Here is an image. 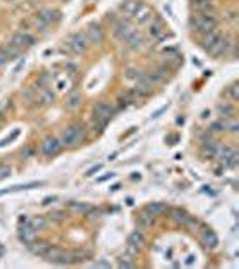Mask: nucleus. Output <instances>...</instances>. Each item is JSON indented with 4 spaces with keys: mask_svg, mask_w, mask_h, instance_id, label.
I'll use <instances>...</instances> for the list:
<instances>
[{
    "mask_svg": "<svg viewBox=\"0 0 239 269\" xmlns=\"http://www.w3.org/2000/svg\"><path fill=\"white\" fill-rule=\"evenodd\" d=\"M60 140H62L63 147H70V149L79 147V145L87 140V127H85L83 124H79V122H74L70 126L63 127Z\"/></svg>",
    "mask_w": 239,
    "mask_h": 269,
    "instance_id": "obj_1",
    "label": "nucleus"
},
{
    "mask_svg": "<svg viewBox=\"0 0 239 269\" xmlns=\"http://www.w3.org/2000/svg\"><path fill=\"white\" fill-rule=\"evenodd\" d=\"M43 258L50 264H58V266H67V264H76L79 262V253L65 249L60 246H50Z\"/></svg>",
    "mask_w": 239,
    "mask_h": 269,
    "instance_id": "obj_2",
    "label": "nucleus"
},
{
    "mask_svg": "<svg viewBox=\"0 0 239 269\" xmlns=\"http://www.w3.org/2000/svg\"><path fill=\"white\" fill-rule=\"evenodd\" d=\"M217 23H219V20H217V17L214 13H196V15H193V17L189 18L191 29H193V31H198V33L201 34L216 29Z\"/></svg>",
    "mask_w": 239,
    "mask_h": 269,
    "instance_id": "obj_3",
    "label": "nucleus"
},
{
    "mask_svg": "<svg viewBox=\"0 0 239 269\" xmlns=\"http://www.w3.org/2000/svg\"><path fill=\"white\" fill-rule=\"evenodd\" d=\"M63 149V144L62 140L58 137H45L43 140H42V144H40V151H42V154L43 156H47V158H54V156H58V154L62 153Z\"/></svg>",
    "mask_w": 239,
    "mask_h": 269,
    "instance_id": "obj_4",
    "label": "nucleus"
},
{
    "mask_svg": "<svg viewBox=\"0 0 239 269\" xmlns=\"http://www.w3.org/2000/svg\"><path fill=\"white\" fill-rule=\"evenodd\" d=\"M65 43H67V49L70 50L72 54H81V52H85V50L88 49L90 41L88 38L85 36V33H74L68 36Z\"/></svg>",
    "mask_w": 239,
    "mask_h": 269,
    "instance_id": "obj_5",
    "label": "nucleus"
},
{
    "mask_svg": "<svg viewBox=\"0 0 239 269\" xmlns=\"http://www.w3.org/2000/svg\"><path fill=\"white\" fill-rule=\"evenodd\" d=\"M113 115H115V108H113L110 103H105V101L97 103V104L94 106V110H92V119L105 122V124H108V122L113 119Z\"/></svg>",
    "mask_w": 239,
    "mask_h": 269,
    "instance_id": "obj_6",
    "label": "nucleus"
},
{
    "mask_svg": "<svg viewBox=\"0 0 239 269\" xmlns=\"http://www.w3.org/2000/svg\"><path fill=\"white\" fill-rule=\"evenodd\" d=\"M221 40H223V33L216 27V29H212V31H209V33H205V36L201 40V47H203L207 52H212V50L219 45Z\"/></svg>",
    "mask_w": 239,
    "mask_h": 269,
    "instance_id": "obj_7",
    "label": "nucleus"
},
{
    "mask_svg": "<svg viewBox=\"0 0 239 269\" xmlns=\"http://www.w3.org/2000/svg\"><path fill=\"white\" fill-rule=\"evenodd\" d=\"M36 239V230H34L31 223H29L27 217H22L20 219V241L25 244V246H31Z\"/></svg>",
    "mask_w": 239,
    "mask_h": 269,
    "instance_id": "obj_8",
    "label": "nucleus"
},
{
    "mask_svg": "<svg viewBox=\"0 0 239 269\" xmlns=\"http://www.w3.org/2000/svg\"><path fill=\"white\" fill-rule=\"evenodd\" d=\"M85 36L88 38L90 43H95V45H101L103 41H105V31H103V27H101L99 23H88L87 25V29H85Z\"/></svg>",
    "mask_w": 239,
    "mask_h": 269,
    "instance_id": "obj_9",
    "label": "nucleus"
},
{
    "mask_svg": "<svg viewBox=\"0 0 239 269\" xmlns=\"http://www.w3.org/2000/svg\"><path fill=\"white\" fill-rule=\"evenodd\" d=\"M34 41H36V40H34L33 34L23 33V31H18V33H15V34H13V38H11V43L15 45V47H18L20 50L33 47Z\"/></svg>",
    "mask_w": 239,
    "mask_h": 269,
    "instance_id": "obj_10",
    "label": "nucleus"
},
{
    "mask_svg": "<svg viewBox=\"0 0 239 269\" xmlns=\"http://www.w3.org/2000/svg\"><path fill=\"white\" fill-rule=\"evenodd\" d=\"M151 20H155V11L151 9L148 4H142L139 7V11L133 15V22L137 25H146V23H150Z\"/></svg>",
    "mask_w": 239,
    "mask_h": 269,
    "instance_id": "obj_11",
    "label": "nucleus"
},
{
    "mask_svg": "<svg viewBox=\"0 0 239 269\" xmlns=\"http://www.w3.org/2000/svg\"><path fill=\"white\" fill-rule=\"evenodd\" d=\"M173 219L176 221L178 225L182 226H187V228H195V226H198V221L193 217V215L185 214V212H182V210H173Z\"/></svg>",
    "mask_w": 239,
    "mask_h": 269,
    "instance_id": "obj_12",
    "label": "nucleus"
},
{
    "mask_svg": "<svg viewBox=\"0 0 239 269\" xmlns=\"http://www.w3.org/2000/svg\"><path fill=\"white\" fill-rule=\"evenodd\" d=\"M142 4H144L142 0H124L123 4L119 6V9H121V13H123L124 17L133 18V15L139 11V7L142 6Z\"/></svg>",
    "mask_w": 239,
    "mask_h": 269,
    "instance_id": "obj_13",
    "label": "nucleus"
},
{
    "mask_svg": "<svg viewBox=\"0 0 239 269\" xmlns=\"http://www.w3.org/2000/svg\"><path fill=\"white\" fill-rule=\"evenodd\" d=\"M38 15L43 18V20L49 23V25H54V23H58L60 20H62V11H60V9H54V7H47V9H42Z\"/></svg>",
    "mask_w": 239,
    "mask_h": 269,
    "instance_id": "obj_14",
    "label": "nucleus"
},
{
    "mask_svg": "<svg viewBox=\"0 0 239 269\" xmlns=\"http://www.w3.org/2000/svg\"><path fill=\"white\" fill-rule=\"evenodd\" d=\"M135 29L130 25V23L126 22H121V23H117L115 29H113V34H115V38L119 40V41H126V38H128L130 34L133 33Z\"/></svg>",
    "mask_w": 239,
    "mask_h": 269,
    "instance_id": "obj_15",
    "label": "nucleus"
},
{
    "mask_svg": "<svg viewBox=\"0 0 239 269\" xmlns=\"http://www.w3.org/2000/svg\"><path fill=\"white\" fill-rule=\"evenodd\" d=\"M150 36L155 41H160L162 38H166V34H167V31H166V27H164V23L160 22V20H155V22L151 23L150 25Z\"/></svg>",
    "mask_w": 239,
    "mask_h": 269,
    "instance_id": "obj_16",
    "label": "nucleus"
},
{
    "mask_svg": "<svg viewBox=\"0 0 239 269\" xmlns=\"http://www.w3.org/2000/svg\"><path fill=\"white\" fill-rule=\"evenodd\" d=\"M201 242L205 244V248L214 249V248L217 246V235L214 233V230H211V228H203V230H201Z\"/></svg>",
    "mask_w": 239,
    "mask_h": 269,
    "instance_id": "obj_17",
    "label": "nucleus"
},
{
    "mask_svg": "<svg viewBox=\"0 0 239 269\" xmlns=\"http://www.w3.org/2000/svg\"><path fill=\"white\" fill-rule=\"evenodd\" d=\"M126 45H128L130 49H142L144 47V34L135 29L133 33L126 38Z\"/></svg>",
    "mask_w": 239,
    "mask_h": 269,
    "instance_id": "obj_18",
    "label": "nucleus"
},
{
    "mask_svg": "<svg viewBox=\"0 0 239 269\" xmlns=\"http://www.w3.org/2000/svg\"><path fill=\"white\" fill-rule=\"evenodd\" d=\"M191 7L196 13H212L214 0H191Z\"/></svg>",
    "mask_w": 239,
    "mask_h": 269,
    "instance_id": "obj_19",
    "label": "nucleus"
},
{
    "mask_svg": "<svg viewBox=\"0 0 239 269\" xmlns=\"http://www.w3.org/2000/svg\"><path fill=\"white\" fill-rule=\"evenodd\" d=\"M81 103H83V97H81V94L79 92H72V94L67 95V99H65V108L70 111L78 110L79 106H81Z\"/></svg>",
    "mask_w": 239,
    "mask_h": 269,
    "instance_id": "obj_20",
    "label": "nucleus"
},
{
    "mask_svg": "<svg viewBox=\"0 0 239 269\" xmlns=\"http://www.w3.org/2000/svg\"><path fill=\"white\" fill-rule=\"evenodd\" d=\"M217 113H219L221 119L228 121V119H234V115H236V108H234L232 103H219V104H217Z\"/></svg>",
    "mask_w": 239,
    "mask_h": 269,
    "instance_id": "obj_21",
    "label": "nucleus"
},
{
    "mask_svg": "<svg viewBox=\"0 0 239 269\" xmlns=\"http://www.w3.org/2000/svg\"><path fill=\"white\" fill-rule=\"evenodd\" d=\"M167 210H169V208H167V205L156 203V201H153V203H150V205H146V212H148V214H151L153 217H158V215L166 214Z\"/></svg>",
    "mask_w": 239,
    "mask_h": 269,
    "instance_id": "obj_22",
    "label": "nucleus"
},
{
    "mask_svg": "<svg viewBox=\"0 0 239 269\" xmlns=\"http://www.w3.org/2000/svg\"><path fill=\"white\" fill-rule=\"evenodd\" d=\"M29 248H31V251H33L34 255H38V257H43L45 253H47V249L50 248V244L47 241H36V239H34V242Z\"/></svg>",
    "mask_w": 239,
    "mask_h": 269,
    "instance_id": "obj_23",
    "label": "nucleus"
},
{
    "mask_svg": "<svg viewBox=\"0 0 239 269\" xmlns=\"http://www.w3.org/2000/svg\"><path fill=\"white\" fill-rule=\"evenodd\" d=\"M128 244H131V246H135V248H142L146 244V237H144V233L142 231H133L131 235H130V239H128Z\"/></svg>",
    "mask_w": 239,
    "mask_h": 269,
    "instance_id": "obj_24",
    "label": "nucleus"
},
{
    "mask_svg": "<svg viewBox=\"0 0 239 269\" xmlns=\"http://www.w3.org/2000/svg\"><path fill=\"white\" fill-rule=\"evenodd\" d=\"M2 50H4V54H6L7 61H13V60H17L18 56H20V49L18 47H15L13 43H7L2 47Z\"/></svg>",
    "mask_w": 239,
    "mask_h": 269,
    "instance_id": "obj_25",
    "label": "nucleus"
},
{
    "mask_svg": "<svg viewBox=\"0 0 239 269\" xmlns=\"http://www.w3.org/2000/svg\"><path fill=\"white\" fill-rule=\"evenodd\" d=\"M139 225L142 226V228H151V226L155 225V217L144 210V212L139 215Z\"/></svg>",
    "mask_w": 239,
    "mask_h": 269,
    "instance_id": "obj_26",
    "label": "nucleus"
},
{
    "mask_svg": "<svg viewBox=\"0 0 239 269\" xmlns=\"http://www.w3.org/2000/svg\"><path fill=\"white\" fill-rule=\"evenodd\" d=\"M31 23H33V25L38 29V31H42V33H45V31H47V27H49V23L45 22V20L40 17L38 13H36V15H33V18H31Z\"/></svg>",
    "mask_w": 239,
    "mask_h": 269,
    "instance_id": "obj_27",
    "label": "nucleus"
},
{
    "mask_svg": "<svg viewBox=\"0 0 239 269\" xmlns=\"http://www.w3.org/2000/svg\"><path fill=\"white\" fill-rule=\"evenodd\" d=\"M238 83H232V84H230V86L227 88V97L230 101H232V103H238L239 101V92H238Z\"/></svg>",
    "mask_w": 239,
    "mask_h": 269,
    "instance_id": "obj_28",
    "label": "nucleus"
},
{
    "mask_svg": "<svg viewBox=\"0 0 239 269\" xmlns=\"http://www.w3.org/2000/svg\"><path fill=\"white\" fill-rule=\"evenodd\" d=\"M105 127H106L105 122L95 121V119H92V121H90V131L94 133V135H101V133L105 131Z\"/></svg>",
    "mask_w": 239,
    "mask_h": 269,
    "instance_id": "obj_29",
    "label": "nucleus"
},
{
    "mask_svg": "<svg viewBox=\"0 0 239 269\" xmlns=\"http://www.w3.org/2000/svg\"><path fill=\"white\" fill-rule=\"evenodd\" d=\"M29 223H31V226H33L36 231L43 230L45 226H47V219H43V217H34V219H31Z\"/></svg>",
    "mask_w": 239,
    "mask_h": 269,
    "instance_id": "obj_30",
    "label": "nucleus"
},
{
    "mask_svg": "<svg viewBox=\"0 0 239 269\" xmlns=\"http://www.w3.org/2000/svg\"><path fill=\"white\" fill-rule=\"evenodd\" d=\"M119 268H135V262L130 255H124V257L119 258Z\"/></svg>",
    "mask_w": 239,
    "mask_h": 269,
    "instance_id": "obj_31",
    "label": "nucleus"
},
{
    "mask_svg": "<svg viewBox=\"0 0 239 269\" xmlns=\"http://www.w3.org/2000/svg\"><path fill=\"white\" fill-rule=\"evenodd\" d=\"M227 121H219V122H214L211 126V131L214 133H219V131H227Z\"/></svg>",
    "mask_w": 239,
    "mask_h": 269,
    "instance_id": "obj_32",
    "label": "nucleus"
},
{
    "mask_svg": "<svg viewBox=\"0 0 239 269\" xmlns=\"http://www.w3.org/2000/svg\"><path fill=\"white\" fill-rule=\"evenodd\" d=\"M11 167L7 164H0V180H6V178H9L11 176Z\"/></svg>",
    "mask_w": 239,
    "mask_h": 269,
    "instance_id": "obj_33",
    "label": "nucleus"
},
{
    "mask_svg": "<svg viewBox=\"0 0 239 269\" xmlns=\"http://www.w3.org/2000/svg\"><path fill=\"white\" fill-rule=\"evenodd\" d=\"M68 208L74 210V212H87L88 207H87V205H81V203H76V201H70V203H68Z\"/></svg>",
    "mask_w": 239,
    "mask_h": 269,
    "instance_id": "obj_34",
    "label": "nucleus"
},
{
    "mask_svg": "<svg viewBox=\"0 0 239 269\" xmlns=\"http://www.w3.org/2000/svg\"><path fill=\"white\" fill-rule=\"evenodd\" d=\"M50 219L58 221V223H62L63 219H65V215L62 214V212H54V214H50Z\"/></svg>",
    "mask_w": 239,
    "mask_h": 269,
    "instance_id": "obj_35",
    "label": "nucleus"
},
{
    "mask_svg": "<svg viewBox=\"0 0 239 269\" xmlns=\"http://www.w3.org/2000/svg\"><path fill=\"white\" fill-rule=\"evenodd\" d=\"M126 76H128L130 79H133V77H137V79H139V77H140V70L137 72V70H133V68H131V70H128V74H126Z\"/></svg>",
    "mask_w": 239,
    "mask_h": 269,
    "instance_id": "obj_36",
    "label": "nucleus"
},
{
    "mask_svg": "<svg viewBox=\"0 0 239 269\" xmlns=\"http://www.w3.org/2000/svg\"><path fill=\"white\" fill-rule=\"evenodd\" d=\"M6 63H7V58H6V54H4L2 47H0V66H4Z\"/></svg>",
    "mask_w": 239,
    "mask_h": 269,
    "instance_id": "obj_37",
    "label": "nucleus"
},
{
    "mask_svg": "<svg viewBox=\"0 0 239 269\" xmlns=\"http://www.w3.org/2000/svg\"><path fill=\"white\" fill-rule=\"evenodd\" d=\"M101 167H103V165H95V167H92V169L88 170V172H87V176H94L95 172H97V170H101Z\"/></svg>",
    "mask_w": 239,
    "mask_h": 269,
    "instance_id": "obj_38",
    "label": "nucleus"
},
{
    "mask_svg": "<svg viewBox=\"0 0 239 269\" xmlns=\"http://www.w3.org/2000/svg\"><path fill=\"white\" fill-rule=\"evenodd\" d=\"M65 83H68V79H60V81L56 83L58 90H65Z\"/></svg>",
    "mask_w": 239,
    "mask_h": 269,
    "instance_id": "obj_39",
    "label": "nucleus"
},
{
    "mask_svg": "<svg viewBox=\"0 0 239 269\" xmlns=\"http://www.w3.org/2000/svg\"><path fill=\"white\" fill-rule=\"evenodd\" d=\"M33 153H34V149L33 147H27L25 151H23V158H31V156H33Z\"/></svg>",
    "mask_w": 239,
    "mask_h": 269,
    "instance_id": "obj_40",
    "label": "nucleus"
},
{
    "mask_svg": "<svg viewBox=\"0 0 239 269\" xmlns=\"http://www.w3.org/2000/svg\"><path fill=\"white\" fill-rule=\"evenodd\" d=\"M23 65H25V60H20V63H18L17 68H15V70H13V72H15V74H18V72L22 70V66H23Z\"/></svg>",
    "mask_w": 239,
    "mask_h": 269,
    "instance_id": "obj_41",
    "label": "nucleus"
},
{
    "mask_svg": "<svg viewBox=\"0 0 239 269\" xmlns=\"http://www.w3.org/2000/svg\"><path fill=\"white\" fill-rule=\"evenodd\" d=\"M110 178H113V172H110V174H106V176H103V178H99L97 182L103 183V182H106V180H110Z\"/></svg>",
    "mask_w": 239,
    "mask_h": 269,
    "instance_id": "obj_42",
    "label": "nucleus"
},
{
    "mask_svg": "<svg viewBox=\"0 0 239 269\" xmlns=\"http://www.w3.org/2000/svg\"><path fill=\"white\" fill-rule=\"evenodd\" d=\"M166 110H167V106H164V108H160L158 111H155V113H153V119H156V117H160V115H162V111H166Z\"/></svg>",
    "mask_w": 239,
    "mask_h": 269,
    "instance_id": "obj_43",
    "label": "nucleus"
},
{
    "mask_svg": "<svg viewBox=\"0 0 239 269\" xmlns=\"http://www.w3.org/2000/svg\"><path fill=\"white\" fill-rule=\"evenodd\" d=\"M185 264H187V266H193V264H195V255H189L187 260H185Z\"/></svg>",
    "mask_w": 239,
    "mask_h": 269,
    "instance_id": "obj_44",
    "label": "nucleus"
},
{
    "mask_svg": "<svg viewBox=\"0 0 239 269\" xmlns=\"http://www.w3.org/2000/svg\"><path fill=\"white\" fill-rule=\"evenodd\" d=\"M50 201H56V198H47V199H45V201H43V203H45V205H49Z\"/></svg>",
    "mask_w": 239,
    "mask_h": 269,
    "instance_id": "obj_45",
    "label": "nucleus"
},
{
    "mask_svg": "<svg viewBox=\"0 0 239 269\" xmlns=\"http://www.w3.org/2000/svg\"><path fill=\"white\" fill-rule=\"evenodd\" d=\"M4 251H6V249H4V246H2V244H0V257H2V255H4Z\"/></svg>",
    "mask_w": 239,
    "mask_h": 269,
    "instance_id": "obj_46",
    "label": "nucleus"
},
{
    "mask_svg": "<svg viewBox=\"0 0 239 269\" xmlns=\"http://www.w3.org/2000/svg\"><path fill=\"white\" fill-rule=\"evenodd\" d=\"M6 4H15V2H18V0H4Z\"/></svg>",
    "mask_w": 239,
    "mask_h": 269,
    "instance_id": "obj_47",
    "label": "nucleus"
},
{
    "mask_svg": "<svg viewBox=\"0 0 239 269\" xmlns=\"http://www.w3.org/2000/svg\"><path fill=\"white\" fill-rule=\"evenodd\" d=\"M63 2H68V0H63Z\"/></svg>",
    "mask_w": 239,
    "mask_h": 269,
    "instance_id": "obj_48",
    "label": "nucleus"
}]
</instances>
